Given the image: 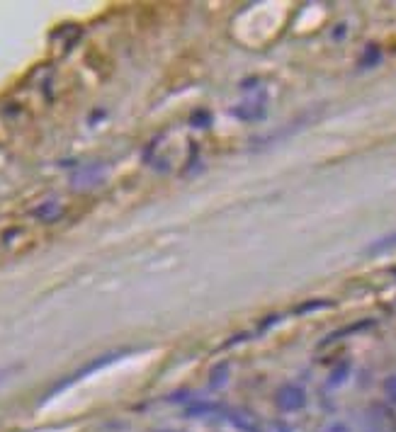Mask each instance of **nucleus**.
Here are the masks:
<instances>
[{
	"label": "nucleus",
	"mask_w": 396,
	"mask_h": 432,
	"mask_svg": "<svg viewBox=\"0 0 396 432\" xmlns=\"http://www.w3.org/2000/svg\"><path fill=\"white\" fill-rule=\"evenodd\" d=\"M122 355H127V350H115V352H105V355H100V357H95V360H91L88 364H83L78 372L74 374H69V379H61L54 389H49V394H44V401L47 398H52V396H57L61 394V391H66L69 386H74L76 381H81V379H86V377H91V374H95L98 369H103V367H107V364H112L120 360Z\"/></svg>",
	"instance_id": "f257e3e1"
},
{
	"label": "nucleus",
	"mask_w": 396,
	"mask_h": 432,
	"mask_svg": "<svg viewBox=\"0 0 396 432\" xmlns=\"http://www.w3.org/2000/svg\"><path fill=\"white\" fill-rule=\"evenodd\" d=\"M275 401H277V406H280V411H284V413L302 411V408L306 406V391L299 384H284L277 389Z\"/></svg>",
	"instance_id": "f03ea898"
},
{
	"label": "nucleus",
	"mask_w": 396,
	"mask_h": 432,
	"mask_svg": "<svg viewBox=\"0 0 396 432\" xmlns=\"http://www.w3.org/2000/svg\"><path fill=\"white\" fill-rule=\"evenodd\" d=\"M61 214V206L57 204V202H44L39 209H35V216L42 218V221H54Z\"/></svg>",
	"instance_id": "7ed1b4c3"
},
{
	"label": "nucleus",
	"mask_w": 396,
	"mask_h": 432,
	"mask_svg": "<svg viewBox=\"0 0 396 432\" xmlns=\"http://www.w3.org/2000/svg\"><path fill=\"white\" fill-rule=\"evenodd\" d=\"M372 321H360V323H355V325H348V328H343V330H336L333 335H328L326 340L321 342V345H328V342H333V340H340L343 335H353V333H358V330H365V328H370Z\"/></svg>",
	"instance_id": "20e7f679"
},
{
	"label": "nucleus",
	"mask_w": 396,
	"mask_h": 432,
	"mask_svg": "<svg viewBox=\"0 0 396 432\" xmlns=\"http://www.w3.org/2000/svg\"><path fill=\"white\" fill-rule=\"evenodd\" d=\"M392 248H396V231H392L389 235H384V238H379L377 243H372L370 248H367V252H370V255H377V252L392 250Z\"/></svg>",
	"instance_id": "39448f33"
},
{
	"label": "nucleus",
	"mask_w": 396,
	"mask_h": 432,
	"mask_svg": "<svg viewBox=\"0 0 396 432\" xmlns=\"http://www.w3.org/2000/svg\"><path fill=\"white\" fill-rule=\"evenodd\" d=\"M333 306L331 301L326 299H311V301H304V304H299L297 308H294V313L297 316H304V313H311V311H321V308H328Z\"/></svg>",
	"instance_id": "423d86ee"
},
{
	"label": "nucleus",
	"mask_w": 396,
	"mask_h": 432,
	"mask_svg": "<svg viewBox=\"0 0 396 432\" xmlns=\"http://www.w3.org/2000/svg\"><path fill=\"white\" fill-rule=\"evenodd\" d=\"M379 59H382V52H379L377 47H367L365 54H362V59H360V66L362 69H372V66L379 64Z\"/></svg>",
	"instance_id": "0eeeda50"
},
{
	"label": "nucleus",
	"mask_w": 396,
	"mask_h": 432,
	"mask_svg": "<svg viewBox=\"0 0 396 432\" xmlns=\"http://www.w3.org/2000/svg\"><path fill=\"white\" fill-rule=\"evenodd\" d=\"M384 394H387L389 401L396 403V374H392V377L384 379Z\"/></svg>",
	"instance_id": "6e6552de"
},
{
	"label": "nucleus",
	"mask_w": 396,
	"mask_h": 432,
	"mask_svg": "<svg viewBox=\"0 0 396 432\" xmlns=\"http://www.w3.org/2000/svg\"><path fill=\"white\" fill-rule=\"evenodd\" d=\"M326 432H350V428L345 423H333V425H328Z\"/></svg>",
	"instance_id": "1a4fd4ad"
},
{
	"label": "nucleus",
	"mask_w": 396,
	"mask_h": 432,
	"mask_svg": "<svg viewBox=\"0 0 396 432\" xmlns=\"http://www.w3.org/2000/svg\"><path fill=\"white\" fill-rule=\"evenodd\" d=\"M15 369H18V367H3V369H0V384H3L5 379H10V374H13Z\"/></svg>",
	"instance_id": "9d476101"
}]
</instances>
